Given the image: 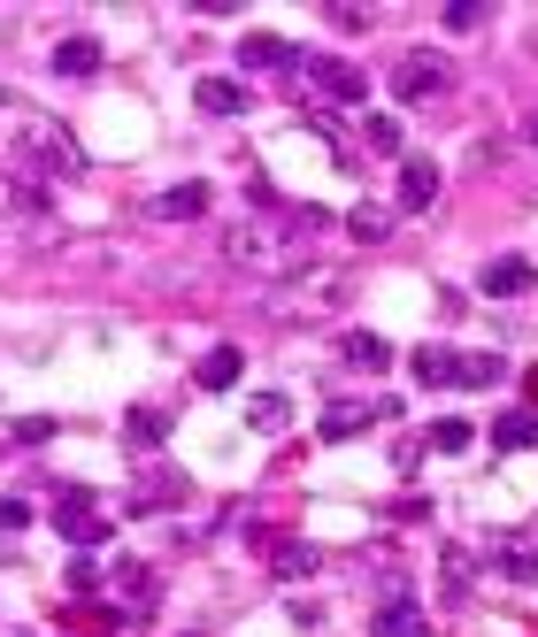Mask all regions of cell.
<instances>
[{
  "label": "cell",
  "instance_id": "26",
  "mask_svg": "<svg viewBox=\"0 0 538 637\" xmlns=\"http://www.w3.org/2000/svg\"><path fill=\"white\" fill-rule=\"evenodd\" d=\"M170 499H184V484L170 477V469H155V477H147V491H139V507H170Z\"/></svg>",
  "mask_w": 538,
  "mask_h": 637
},
{
  "label": "cell",
  "instance_id": "25",
  "mask_svg": "<svg viewBox=\"0 0 538 637\" xmlns=\"http://www.w3.org/2000/svg\"><path fill=\"white\" fill-rule=\"evenodd\" d=\"M277 576H316V553H308L300 538H285V545H277Z\"/></svg>",
  "mask_w": 538,
  "mask_h": 637
},
{
  "label": "cell",
  "instance_id": "23",
  "mask_svg": "<svg viewBox=\"0 0 538 637\" xmlns=\"http://www.w3.org/2000/svg\"><path fill=\"white\" fill-rule=\"evenodd\" d=\"M361 139H369V155H400V124H392V116H369Z\"/></svg>",
  "mask_w": 538,
  "mask_h": 637
},
{
  "label": "cell",
  "instance_id": "18",
  "mask_svg": "<svg viewBox=\"0 0 538 637\" xmlns=\"http://www.w3.org/2000/svg\"><path fill=\"white\" fill-rule=\"evenodd\" d=\"M339 353H347L355 369H392V346H384L377 330H347V338H339Z\"/></svg>",
  "mask_w": 538,
  "mask_h": 637
},
{
  "label": "cell",
  "instance_id": "14",
  "mask_svg": "<svg viewBox=\"0 0 538 637\" xmlns=\"http://www.w3.org/2000/svg\"><path fill=\"white\" fill-rule=\"evenodd\" d=\"M285 423H293V400H285V392H254V400H246V431L277 438Z\"/></svg>",
  "mask_w": 538,
  "mask_h": 637
},
{
  "label": "cell",
  "instance_id": "30",
  "mask_svg": "<svg viewBox=\"0 0 538 637\" xmlns=\"http://www.w3.org/2000/svg\"><path fill=\"white\" fill-rule=\"evenodd\" d=\"M23 522H31V507H23V499H8V491H0V530H8V538H15V530H23Z\"/></svg>",
  "mask_w": 538,
  "mask_h": 637
},
{
  "label": "cell",
  "instance_id": "29",
  "mask_svg": "<svg viewBox=\"0 0 538 637\" xmlns=\"http://www.w3.org/2000/svg\"><path fill=\"white\" fill-rule=\"evenodd\" d=\"M70 592H77V599H85V592H101V569H93V561H85V553H77V561H70Z\"/></svg>",
  "mask_w": 538,
  "mask_h": 637
},
{
  "label": "cell",
  "instance_id": "2",
  "mask_svg": "<svg viewBox=\"0 0 538 637\" xmlns=\"http://www.w3.org/2000/svg\"><path fill=\"white\" fill-rule=\"evenodd\" d=\"M54 530H62V538H70L77 553L108 545V514H101V507H93V491H77V484H70V491L54 499Z\"/></svg>",
  "mask_w": 538,
  "mask_h": 637
},
{
  "label": "cell",
  "instance_id": "3",
  "mask_svg": "<svg viewBox=\"0 0 538 637\" xmlns=\"http://www.w3.org/2000/svg\"><path fill=\"white\" fill-rule=\"evenodd\" d=\"M392 93H400V100H439V93H446V62H439L431 46L400 54V62H392Z\"/></svg>",
  "mask_w": 538,
  "mask_h": 637
},
{
  "label": "cell",
  "instance_id": "10",
  "mask_svg": "<svg viewBox=\"0 0 538 637\" xmlns=\"http://www.w3.org/2000/svg\"><path fill=\"white\" fill-rule=\"evenodd\" d=\"M239 369H246V353H239V346H208V353H200V369H192V384H200V392H231V384H239Z\"/></svg>",
  "mask_w": 538,
  "mask_h": 637
},
{
  "label": "cell",
  "instance_id": "11",
  "mask_svg": "<svg viewBox=\"0 0 538 637\" xmlns=\"http://www.w3.org/2000/svg\"><path fill=\"white\" fill-rule=\"evenodd\" d=\"M408 369H415V384H462V353L454 346H415Z\"/></svg>",
  "mask_w": 538,
  "mask_h": 637
},
{
  "label": "cell",
  "instance_id": "16",
  "mask_svg": "<svg viewBox=\"0 0 538 637\" xmlns=\"http://www.w3.org/2000/svg\"><path fill=\"white\" fill-rule=\"evenodd\" d=\"M493 569H500L508 584H531V576H538V553L524 545V538H500V545H493Z\"/></svg>",
  "mask_w": 538,
  "mask_h": 637
},
{
  "label": "cell",
  "instance_id": "1",
  "mask_svg": "<svg viewBox=\"0 0 538 637\" xmlns=\"http://www.w3.org/2000/svg\"><path fill=\"white\" fill-rule=\"evenodd\" d=\"M0 124H8V131H0L8 155L23 161V169H39V177H77V161H85V155L70 147V131H62L54 116H39V108H8Z\"/></svg>",
  "mask_w": 538,
  "mask_h": 637
},
{
  "label": "cell",
  "instance_id": "15",
  "mask_svg": "<svg viewBox=\"0 0 538 637\" xmlns=\"http://www.w3.org/2000/svg\"><path fill=\"white\" fill-rule=\"evenodd\" d=\"M192 100H200L208 116H239V108H246V85H231V77H200Z\"/></svg>",
  "mask_w": 538,
  "mask_h": 637
},
{
  "label": "cell",
  "instance_id": "32",
  "mask_svg": "<svg viewBox=\"0 0 538 637\" xmlns=\"http://www.w3.org/2000/svg\"><path fill=\"white\" fill-rule=\"evenodd\" d=\"M524 131H531V139H538V116H531V124H524Z\"/></svg>",
  "mask_w": 538,
  "mask_h": 637
},
{
  "label": "cell",
  "instance_id": "6",
  "mask_svg": "<svg viewBox=\"0 0 538 637\" xmlns=\"http://www.w3.org/2000/svg\"><path fill=\"white\" fill-rule=\"evenodd\" d=\"M392 415V400H339V407H324V438H355V431H369V423H384Z\"/></svg>",
  "mask_w": 538,
  "mask_h": 637
},
{
  "label": "cell",
  "instance_id": "8",
  "mask_svg": "<svg viewBox=\"0 0 538 637\" xmlns=\"http://www.w3.org/2000/svg\"><path fill=\"white\" fill-rule=\"evenodd\" d=\"M431 200H439V161L408 155V161H400V208H408V215H423Z\"/></svg>",
  "mask_w": 538,
  "mask_h": 637
},
{
  "label": "cell",
  "instance_id": "13",
  "mask_svg": "<svg viewBox=\"0 0 538 637\" xmlns=\"http://www.w3.org/2000/svg\"><path fill=\"white\" fill-rule=\"evenodd\" d=\"M155 215H162V223H192V215H208V184H200V177H192V184H170V192L155 200Z\"/></svg>",
  "mask_w": 538,
  "mask_h": 637
},
{
  "label": "cell",
  "instance_id": "27",
  "mask_svg": "<svg viewBox=\"0 0 538 637\" xmlns=\"http://www.w3.org/2000/svg\"><path fill=\"white\" fill-rule=\"evenodd\" d=\"M446 23H454V31H477V23H485V0H454Z\"/></svg>",
  "mask_w": 538,
  "mask_h": 637
},
{
  "label": "cell",
  "instance_id": "17",
  "mask_svg": "<svg viewBox=\"0 0 538 637\" xmlns=\"http://www.w3.org/2000/svg\"><path fill=\"white\" fill-rule=\"evenodd\" d=\"M493 446H500V454H524V446H538V415H531V407L500 415V423H493Z\"/></svg>",
  "mask_w": 538,
  "mask_h": 637
},
{
  "label": "cell",
  "instance_id": "12",
  "mask_svg": "<svg viewBox=\"0 0 538 637\" xmlns=\"http://www.w3.org/2000/svg\"><path fill=\"white\" fill-rule=\"evenodd\" d=\"M162 438H170V415L162 407H131L124 415V446L131 454H162Z\"/></svg>",
  "mask_w": 538,
  "mask_h": 637
},
{
  "label": "cell",
  "instance_id": "9",
  "mask_svg": "<svg viewBox=\"0 0 538 637\" xmlns=\"http://www.w3.org/2000/svg\"><path fill=\"white\" fill-rule=\"evenodd\" d=\"M239 62H246V70H293L300 54H293V39H277V31H246V39H239Z\"/></svg>",
  "mask_w": 538,
  "mask_h": 637
},
{
  "label": "cell",
  "instance_id": "28",
  "mask_svg": "<svg viewBox=\"0 0 538 637\" xmlns=\"http://www.w3.org/2000/svg\"><path fill=\"white\" fill-rule=\"evenodd\" d=\"M46 438H54L46 415H23V423H15V446H46Z\"/></svg>",
  "mask_w": 538,
  "mask_h": 637
},
{
  "label": "cell",
  "instance_id": "7",
  "mask_svg": "<svg viewBox=\"0 0 538 637\" xmlns=\"http://www.w3.org/2000/svg\"><path fill=\"white\" fill-rule=\"evenodd\" d=\"M477 285H485V300H524V293H531V262H524V254H493Z\"/></svg>",
  "mask_w": 538,
  "mask_h": 637
},
{
  "label": "cell",
  "instance_id": "4",
  "mask_svg": "<svg viewBox=\"0 0 538 637\" xmlns=\"http://www.w3.org/2000/svg\"><path fill=\"white\" fill-rule=\"evenodd\" d=\"M116 599H124V623H147L155 599H162V576H155L147 561H124V569H116Z\"/></svg>",
  "mask_w": 538,
  "mask_h": 637
},
{
  "label": "cell",
  "instance_id": "33",
  "mask_svg": "<svg viewBox=\"0 0 538 637\" xmlns=\"http://www.w3.org/2000/svg\"><path fill=\"white\" fill-rule=\"evenodd\" d=\"M8 637H31V630H8Z\"/></svg>",
  "mask_w": 538,
  "mask_h": 637
},
{
  "label": "cell",
  "instance_id": "22",
  "mask_svg": "<svg viewBox=\"0 0 538 637\" xmlns=\"http://www.w3.org/2000/svg\"><path fill=\"white\" fill-rule=\"evenodd\" d=\"M347 231H355L361 246H377V238L392 231V215H384V208H355V215H347Z\"/></svg>",
  "mask_w": 538,
  "mask_h": 637
},
{
  "label": "cell",
  "instance_id": "21",
  "mask_svg": "<svg viewBox=\"0 0 538 637\" xmlns=\"http://www.w3.org/2000/svg\"><path fill=\"white\" fill-rule=\"evenodd\" d=\"M462 384H470V392L500 384V353H462Z\"/></svg>",
  "mask_w": 538,
  "mask_h": 637
},
{
  "label": "cell",
  "instance_id": "24",
  "mask_svg": "<svg viewBox=\"0 0 538 637\" xmlns=\"http://www.w3.org/2000/svg\"><path fill=\"white\" fill-rule=\"evenodd\" d=\"M431 446H439V454H462V446H470V423H462V415H439V423H431Z\"/></svg>",
  "mask_w": 538,
  "mask_h": 637
},
{
  "label": "cell",
  "instance_id": "5",
  "mask_svg": "<svg viewBox=\"0 0 538 637\" xmlns=\"http://www.w3.org/2000/svg\"><path fill=\"white\" fill-rule=\"evenodd\" d=\"M308 70H316V93H324V100H339V108H355L361 93H369V70L339 62V54H316Z\"/></svg>",
  "mask_w": 538,
  "mask_h": 637
},
{
  "label": "cell",
  "instance_id": "31",
  "mask_svg": "<svg viewBox=\"0 0 538 637\" xmlns=\"http://www.w3.org/2000/svg\"><path fill=\"white\" fill-rule=\"evenodd\" d=\"M531 415H538V369H531Z\"/></svg>",
  "mask_w": 538,
  "mask_h": 637
},
{
  "label": "cell",
  "instance_id": "20",
  "mask_svg": "<svg viewBox=\"0 0 538 637\" xmlns=\"http://www.w3.org/2000/svg\"><path fill=\"white\" fill-rule=\"evenodd\" d=\"M377 637H431V630H423L415 599H384V615H377Z\"/></svg>",
  "mask_w": 538,
  "mask_h": 637
},
{
  "label": "cell",
  "instance_id": "19",
  "mask_svg": "<svg viewBox=\"0 0 538 637\" xmlns=\"http://www.w3.org/2000/svg\"><path fill=\"white\" fill-rule=\"evenodd\" d=\"M54 70H62V77H93V70H101V39H62V46H54Z\"/></svg>",
  "mask_w": 538,
  "mask_h": 637
}]
</instances>
